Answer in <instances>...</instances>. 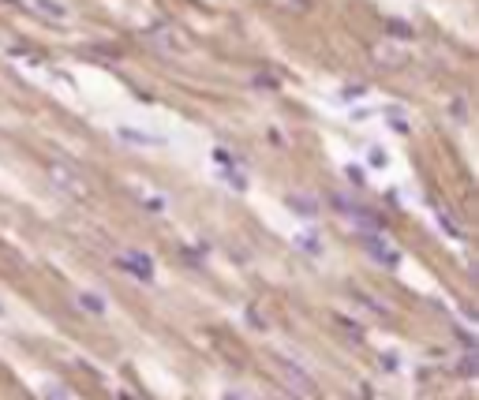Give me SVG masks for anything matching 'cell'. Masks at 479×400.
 Segmentation results:
<instances>
[{
	"label": "cell",
	"instance_id": "cell-1",
	"mask_svg": "<svg viewBox=\"0 0 479 400\" xmlns=\"http://www.w3.org/2000/svg\"><path fill=\"white\" fill-rule=\"evenodd\" d=\"M49 176H52V183L64 191V195H72V198H86V188H83V176L79 172H72L64 161H52L49 165Z\"/></svg>",
	"mask_w": 479,
	"mask_h": 400
},
{
	"label": "cell",
	"instance_id": "cell-2",
	"mask_svg": "<svg viewBox=\"0 0 479 400\" xmlns=\"http://www.w3.org/2000/svg\"><path fill=\"white\" fill-rule=\"evenodd\" d=\"M120 270H128L135 281H142V285H150L154 281V262L142 255V251H120Z\"/></svg>",
	"mask_w": 479,
	"mask_h": 400
},
{
	"label": "cell",
	"instance_id": "cell-3",
	"mask_svg": "<svg viewBox=\"0 0 479 400\" xmlns=\"http://www.w3.org/2000/svg\"><path fill=\"white\" fill-rule=\"evenodd\" d=\"M146 42H150L154 49H162V52H180V49H188V42H184V30H176V26H157V30L146 34Z\"/></svg>",
	"mask_w": 479,
	"mask_h": 400
},
{
	"label": "cell",
	"instance_id": "cell-4",
	"mask_svg": "<svg viewBox=\"0 0 479 400\" xmlns=\"http://www.w3.org/2000/svg\"><path fill=\"white\" fill-rule=\"evenodd\" d=\"M277 370H281V378H285V385H288V389L292 393H303V396H311L315 393V382L308 378V375H303V370L296 367V363H288V359H281V363H277Z\"/></svg>",
	"mask_w": 479,
	"mask_h": 400
},
{
	"label": "cell",
	"instance_id": "cell-5",
	"mask_svg": "<svg viewBox=\"0 0 479 400\" xmlns=\"http://www.w3.org/2000/svg\"><path fill=\"white\" fill-rule=\"evenodd\" d=\"M285 206L296 213V217H303V221H315L318 213H322V206H318V198H311V195H300V191H292V195H285Z\"/></svg>",
	"mask_w": 479,
	"mask_h": 400
},
{
	"label": "cell",
	"instance_id": "cell-6",
	"mask_svg": "<svg viewBox=\"0 0 479 400\" xmlns=\"http://www.w3.org/2000/svg\"><path fill=\"white\" fill-rule=\"evenodd\" d=\"M367 251H371V255H375L382 265H397V262H401V255H397V251L390 247V244H385V239L382 236H367V244H364Z\"/></svg>",
	"mask_w": 479,
	"mask_h": 400
},
{
	"label": "cell",
	"instance_id": "cell-7",
	"mask_svg": "<svg viewBox=\"0 0 479 400\" xmlns=\"http://www.w3.org/2000/svg\"><path fill=\"white\" fill-rule=\"evenodd\" d=\"M26 4H30V11H38V16H45L49 23L68 19V8H64L60 0H26Z\"/></svg>",
	"mask_w": 479,
	"mask_h": 400
},
{
	"label": "cell",
	"instance_id": "cell-8",
	"mask_svg": "<svg viewBox=\"0 0 479 400\" xmlns=\"http://www.w3.org/2000/svg\"><path fill=\"white\" fill-rule=\"evenodd\" d=\"M116 135L124 142H139V146H165V135H146V131H135V127H120Z\"/></svg>",
	"mask_w": 479,
	"mask_h": 400
},
{
	"label": "cell",
	"instance_id": "cell-9",
	"mask_svg": "<svg viewBox=\"0 0 479 400\" xmlns=\"http://www.w3.org/2000/svg\"><path fill=\"white\" fill-rule=\"evenodd\" d=\"M79 307L90 314H105V296H98V292H79Z\"/></svg>",
	"mask_w": 479,
	"mask_h": 400
},
{
	"label": "cell",
	"instance_id": "cell-10",
	"mask_svg": "<svg viewBox=\"0 0 479 400\" xmlns=\"http://www.w3.org/2000/svg\"><path fill=\"white\" fill-rule=\"evenodd\" d=\"M296 247H300V251H308L311 258H318V255H322V244H318V236H311V232L296 236Z\"/></svg>",
	"mask_w": 479,
	"mask_h": 400
},
{
	"label": "cell",
	"instance_id": "cell-11",
	"mask_svg": "<svg viewBox=\"0 0 479 400\" xmlns=\"http://www.w3.org/2000/svg\"><path fill=\"white\" fill-rule=\"evenodd\" d=\"M385 34H393V38H412V26L408 23H390V26H385Z\"/></svg>",
	"mask_w": 479,
	"mask_h": 400
},
{
	"label": "cell",
	"instance_id": "cell-12",
	"mask_svg": "<svg viewBox=\"0 0 479 400\" xmlns=\"http://www.w3.org/2000/svg\"><path fill=\"white\" fill-rule=\"evenodd\" d=\"M45 400H68V393L57 389V385H49V389H45Z\"/></svg>",
	"mask_w": 479,
	"mask_h": 400
},
{
	"label": "cell",
	"instance_id": "cell-13",
	"mask_svg": "<svg viewBox=\"0 0 479 400\" xmlns=\"http://www.w3.org/2000/svg\"><path fill=\"white\" fill-rule=\"evenodd\" d=\"M359 94H364V86H349L341 98H344V101H352V98H359Z\"/></svg>",
	"mask_w": 479,
	"mask_h": 400
},
{
	"label": "cell",
	"instance_id": "cell-14",
	"mask_svg": "<svg viewBox=\"0 0 479 400\" xmlns=\"http://www.w3.org/2000/svg\"><path fill=\"white\" fill-rule=\"evenodd\" d=\"M371 165H385V154L382 150H371Z\"/></svg>",
	"mask_w": 479,
	"mask_h": 400
},
{
	"label": "cell",
	"instance_id": "cell-15",
	"mask_svg": "<svg viewBox=\"0 0 479 400\" xmlns=\"http://www.w3.org/2000/svg\"><path fill=\"white\" fill-rule=\"evenodd\" d=\"M225 400H244V396H232V393H229V396H225Z\"/></svg>",
	"mask_w": 479,
	"mask_h": 400
}]
</instances>
